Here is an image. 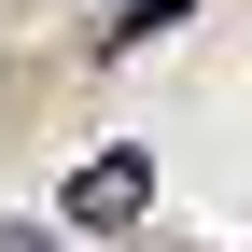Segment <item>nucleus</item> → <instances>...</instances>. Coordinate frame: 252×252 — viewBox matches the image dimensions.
<instances>
[{"mask_svg": "<svg viewBox=\"0 0 252 252\" xmlns=\"http://www.w3.org/2000/svg\"><path fill=\"white\" fill-rule=\"evenodd\" d=\"M140 210H154V154H140V140H112V154L70 168V224H84V238H126Z\"/></svg>", "mask_w": 252, "mask_h": 252, "instance_id": "1", "label": "nucleus"}, {"mask_svg": "<svg viewBox=\"0 0 252 252\" xmlns=\"http://www.w3.org/2000/svg\"><path fill=\"white\" fill-rule=\"evenodd\" d=\"M182 14H196V0H126V14H112V42H98V56H126V42H168V28H182Z\"/></svg>", "mask_w": 252, "mask_h": 252, "instance_id": "2", "label": "nucleus"}, {"mask_svg": "<svg viewBox=\"0 0 252 252\" xmlns=\"http://www.w3.org/2000/svg\"><path fill=\"white\" fill-rule=\"evenodd\" d=\"M0 252H56V238H42V224H0Z\"/></svg>", "mask_w": 252, "mask_h": 252, "instance_id": "3", "label": "nucleus"}]
</instances>
